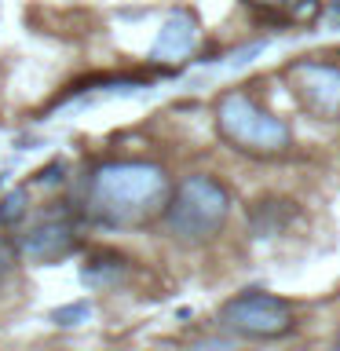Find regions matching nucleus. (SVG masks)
I'll use <instances>...</instances> for the list:
<instances>
[{"label": "nucleus", "instance_id": "7ed1b4c3", "mask_svg": "<svg viewBox=\"0 0 340 351\" xmlns=\"http://www.w3.org/2000/svg\"><path fill=\"white\" fill-rule=\"evenodd\" d=\"M216 125L230 147L256 154V158H271L289 147L293 132L285 121H278L271 110H263L260 103H252L245 92H227L216 103Z\"/></svg>", "mask_w": 340, "mask_h": 351}, {"label": "nucleus", "instance_id": "1a4fd4ad", "mask_svg": "<svg viewBox=\"0 0 340 351\" xmlns=\"http://www.w3.org/2000/svg\"><path fill=\"white\" fill-rule=\"evenodd\" d=\"M22 213H26V191H11L4 202H0V223H19Z\"/></svg>", "mask_w": 340, "mask_h": 351}, {"label": "nucleus", "instance_id": "6e6552de", "mask_svg": "<svg viewBox=\"0 0 340 351\" xmlns=\"http://www.w3.org/2000/svg\"><path fill=\"white\" fill-rule=\"evenodd\" d=\"M117 278H121V260H114V256L95 260V263H88V267H84V282H88V285H95V289L117 285Z\"/></svg>", "mask_w": 340, "mask_h": 351}, {"label": "nucleus", "instance_id": "f257e3e1", "mask_svg": "<svg viewBox=\"0 0 340 351\" xmlns=\"http://www.w3.org/2000/svg\"><path fill=\"white\" fill-rule=\"evenodd\" d=\"M169 197V180L158 165L147 161H110L99 165L84 186V213L110 227L139 223Z\"/></svg>", "mask_w": 340, "mask_h": 351}, {"label": "nucleus", "instance_id": "423d86ee", "mask_svg": "<svg viewBox=\"0 0 340 351\" xmlns=\"http://www.w3.org/2000/svg\"><path fill=\"white\" fill-rule=\"evenodd\" d=\"M197 37H202V29H197V15L191 8H175L169 19L161 22L158 29V40H154V59L158 62H175V59H186V55L194 51Z\"/></svg>", "mask_w": 340, "mask_h": 351}, {"label": "nucleus", "instance_id": "f03ea898", "mask_svg": "<svg viewBox=\"0 0 340 351\" xmlns=\"http://www.w3.org/2000/svg\"><path fill=\"white\" fill-rule=\"evenodd\" d=\"M227 213L230 194L223 183L212 176H186L165 205V227L180 241H205L223 227Z\"/></svg>", "mask_w": 340, "mask_h": 351}, {"label": "nucleus", "instance_id": "f8f14e48", "mask_svg": "<svg viewBox=\"0 0 340 351\" xmlns=\"http://www.w3.org/2000/svg\"><path fill=\"white\" fill-rule=\"evenodd\" d=\"M256 4H278V0H256Z\"/></svg>", "mask_w": 340, "mask_h": 351}, {"label": "nucleus", "instance_id": "9b49d317", "mask_svg": "<svg viewBox=\"0 0 340 351\" xmlns=\"http://www.w3.org/2000/svg\"><path fill=\"white\" fill-rule=\"evenodd\" d=\"M11 260H15V256H11V245H8L4 238H0V274H4V271L11 267Z\"/></svg>", "mask_w": 340, "mask_h": 351}, {"label": "nucleus", "instance_id": "ddd939ff", "mask_svg": "<svg viewBox=\"0 0 340 351\" xmlns=\"http://www.w3.org/2000/svg\"><path fill=\"white\" fill-rule=\"evenodd\" d=\"M337 348H340V333H337Z\"/></svg>", "mask_w": 340, "mask_h": 351}, {"label": "nucleus", "instance_id": "39448f33", "mask_svg": "<svg viewBox=\"0 0 340 351\" xmlns=\"http://www.w3.org/2000/svg\"><path fill=\"white\" fill-rule=\"evenodd\" d=\"M296 99L318 117L340 114V70L329 62H296L289 66Z\"/></svg>", "mask_w": 340, "mask_h": 351}, {"label": "nucleus", "instance_id": "20e7f679", "mask_svg": "<svg viewBox=\"0 0 340 351\" xmlns=\"http://www.w3.org/2000/svg\"><path fill=\"white\" fill-rule=\"evenodd\" d=\"M219 322H223V329H230L238 337H249V340H278L285 333H293L296 315L282 296L249 289L223 304Z\"/></svg>", "mask_w": 340, "mask_h": 351}, {"label": "nucleus", "instance_id": "9d476101", "mask_svg": "<svg viewBox=\"0 0 340 351\" xmlns=\"http://www.w3.org/2000/svg\"><path fill=\"white\" fill-rule=\"evenodd\" d=\"M88 304H73V307H59V311H51V318L59 326H77V322H88Z\"/></svg>", "mask_w": 340, "mask_h": 351}, {"label": "nucleus", "instance_id": "0eeeda50", "mask_svg": "<svg viewBox=\"0 0 340 351\" xmlns=\"http://www.w3.org/2000/svg\"><path fill=\"white\" fill-rule=\"evenodd\" d=\"M73 249H77L73 230L66 227V223H55V219H48V223H40V227H33L29 234L22 238V245H19V252H22L26 260H33V263H55V260L70 256Z\"/></svg>", "mask_w": 340, "mask_h": 351}]
</instances>
